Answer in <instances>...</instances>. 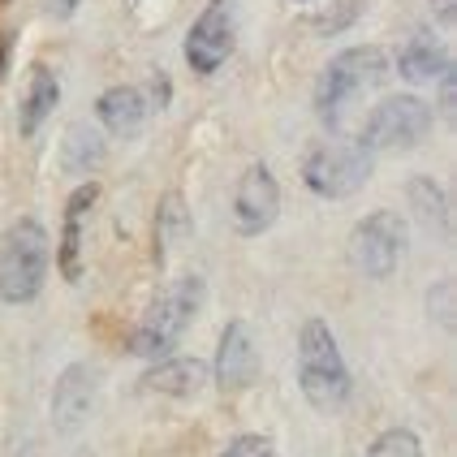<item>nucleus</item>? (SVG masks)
I'll use <instances>...</instances> for the list:
<instances>
[{
  "label": "nucleus",
  "instance_id": "nucleus-25",
  "mask_svg": "<svg viewBox=\"0 0 457 457\" xmlns=\"http://www.w3.org/2000/svg\"><path fill=\"white\" fill-rule=\"evenodd\" d=\"M4 65H9V35L0 39V74H4Z\"/></svg>",
  "mask_w": 457,
  "mask_h": 457
},
{
  "label": "nucleus",
  "instance_id": "nucleus-20",
  "mask_svg": "<svg viewBox=\"0 0 457 457\" xmlns=\"http://www.w3.org/2000/svg\"><path fill=\"white\" fill-rule=\"evenodd\" d=\"M367 457H423V440L414 432H406V428H393V432L371 440Z\"/></svg>",
  "mask_w": 457,
  "mask_h": 457
},
{
  "label": "nucleus",
  "instance_id": "nucleus-21",
  "mask_svg": "<svg viewBox=\"0 0 457 457\" xmlns=\"http://www.w3.org/2000/svg\"><path fill=\"white\" fill-rule=\"evenodd\" d=\"M220 457H280V453H277V445H272V436L251 432V436H237Z\"/></svg>",
  "mask_w": 457,
  "mask_h": 457
},
{
  "label": "nucleus",
  "instance_id": "nucleus-13",
  "mask_svg": "<svg viewBox=\"0 0 457 457\" xmlns=\"http://www.w3.org/2000/svg\"><path fill=\"white\" fill-rule=\"evenodd\" d=\"M207 380H212V371L199 358H164L143 376V388L155 397H195L207 388Z\"/></svg>",
  "mask_w": 457,
  "mask_h": 457
},
{
  "label": "nucleus",
  "instance_id": "nucleus-19",
  "mask_svg": "<svg viewBox=\"0 0 457 457\" xmlns=\"http://www.w3.org/2000/svg\"><path fill=\"white\" fill-rule=\"evenodd\" d=\"M61 155H65V164H70V169H91V164L100 160V134H96V129H87V126L70 129V138H65Z\"/></svg>",
  "mask_w": 457,
  "mask_h": 457
},
{
  "label": "nucleus",
  "instance_id": "nucleus-5",
  "mask_svg": "<svg viewBox=\"0 0 457 457\" xmlns=\"http://www.w3.org/2000/svg\"><path fill=\"white\" fill-rule=\"evenodd\" d=\"M371 178V152L358 138H328L303 155V181L320 199H350Z\"/></svg>",
  "mask_w": 457,
  "mask_h": 457
},
{
  "label": "nucleus",
  "instance_id": "nucleus-18",
  "mask_svg": "<svg viewBox=\"0 0 457 457\" xmlns=\"http://www.w3.org/2000/svg\"><path fill=\"white\" fill-rule=\"evenodd\" d=\"M410 199H414V207H423V216H428V225H432L436 237L449 233V204H445V195L436 190V181H410Z\"/></svg>",
  "mask_w": 457,
  "mask_h": 457
},
{
  "label": "nucleus",
  "instance_id": "nucleus-11",
  "mask_svg": "<svg viewBox=\"0 0 457 457\" xmlns=\"http://www.w3.org/2000/svg\"><path fill=\"white\" fill-rule=\"evenodd\" d=\"M96 393H100V376L91 362H74L61 371V380L52 388V428L61 436H74L96 406Z\"/></svg>",
  "mask_w": 457,
  "mask_h": 457
},
{
  "label": "nucleus",
  "instance_id": "nucleus-15",
  "mask_svg": "<svg viewBox=\"0 0 457 457\" xmlns=\"http://www.w3.org/2000/svg\"><path fill=\"white\" fill-rule=\"evenodd\" d=\"M96 117L108 134H134V129L147 121V96L138 87H108L100 100H96Z\"/></svg>",
  "mask_w": 457,
  "mask_h": 457
},
{
  "label": "nucleus",
  "instance_id": "nucleus-3",
  "mask_svg": "<svg viewBox=\"0 0 457 457\" xmlns=\"http://www.w3.org/2000/svg\"><path fill=\"white\" fill-rule=\"evenodd\" d=\"M199 306H204V277H178L138 320V328L129 337V354L164 358L195 324Z\"/></svg>",
  "mask_w": 457,
  "mask_h": 457
},
{
  "label": "nucleus",
  "instance_id": "nucleus-24",
  "mask_svg": "<svg viewBox=\"0 0 457 457\" xmlns=\"http://www.w3.org/2000/svg\"><path fill=\"white\" fill-rule=\"evenodd\" d=\"M78 4H82V0H48V13L52 18H70Z\"/></svg>",
  "mask_w": 457,
  "mask_h": 457
},
{
  "label": "nucleus",
  "instance_id": "nucleus-10",
  "mask_svg": "<svg viewBox=\"0 0 457 457\" xmlns=\"http://www.w3.org/2000/svg\"><path fill=\"white\" fill-rule=\"evenodd\" d=\"M212 380L220 393H246L259 380V345H254V332L233 320L220 332V345H216V362H212Z\"/></svg>",
  "mask_w": 457,
  "mask_h": 457
},
{
  "label": "nucleus",
  "instance_id": "nucleus-4",
  "mask_svg": "<svg viewBox=\"0 0 457 457\" xmlns=\"http://www.w3.org/2000/svg\"><path fill=\"white\" fill-rule=\"evenodd\" d=\"M48 277V233L39 220H13L0 242V298L13 306L39 298Z\"/></svg>",
  "mask_w": 457,
  "mask_h": 457
},
{
  "label": "nucleus",
  "instance_id": "nucleus-6",
  "mask_svg": "<svg viewBox=\"0 0 457 457\" xmlns=\"http://www.w3.org/2000/svg\"><path fill=\"white\" fill-rule=\"evenodd\" d=\"M432 134V108L419 96H388L384 104H376L362 121L358 143L367 152H410Z\"/></svg>",
  "mask_w": 457,
  "mask_h": 457
},
{
  "label": "nucleus",
  "instance_id": "nucleus-8",
  "mask_svg": "<svg viewBox=\"0 0 457 457\" xmlns=\"http://www.w3.org/2000/svg\"><path fill=\"white\" fill-rule=\"evenodd\" d=\"M237 44V26H233V4L228 0H212L204 13L195 18L190 35H186V65L195 74H216L233 56Z\"/></svg>",
  "mask_w": 457,
  "mask_h": 457
},
{
  "label": "nucleus",
  "instance_id": "nucleus-2",
  "mask_svg": "<svg viewBox=\"0 0 457 457\" xmlns=\"http://www.w3.org/2000/svg\"><path fill=\"white\" fill-rule=\"evenodd\" d=\"M298 388L315 410L337 414V410L350 402V367L341 358V345L324 320H306L298 332Z\"/></svg>",
  "mask_w": 457,
  "mask_h": 457
},
{
  "label": "nucleus",
  "instance_id": "nucleus-27",
  "mask_svg": "<svg viewBox=\"0 0 457 457\" xmlns=\"http://www.w3.org/2000/svg\"><path fill=\"white\" fill-rule=\"evenodd\" d=\"M82 457H87V453H82Z\"/></svg>",
  "mask_w": 457,
  "mask_h": 457
},
{
  "label": "nucleus",
  "instance_id": "nucleus-17",
  "mask_svg": "<svg viewBox=\"0 0 457 457\" xmlns=\"http://www.w3.org/2000/svg\"><path fill=\"white\" fill-rule=\"evenodd\" d=\"M186 237H190V207L178 190H169L155 212V263H169L173 246H181Z\"/></svg>",
  "mask_w": 457,
  "mask_h": 457
},
{
  "label": "nucleus",
  "instance_id": "nucleus-1",
  "mask_svg": "<svg viewBox=\"0 0 457 457\" xmlns=\"http://www.w3.org/2000/svg\"><path fill=\"white\" fill-rule=\"evenodd\" d=\"M384 78H388V56L376 44H362V48L332 56L324 65V74H320V82H315V112H320V121L332 134H341L345 121H350V112L371 91H380Z\"/></svg>",
  "mask_w": 457,
  "mask_h": 457
},
{
  "label": "nucleus",
  "instance_id": "nucleus-16",
  "mask_svg": "<svg viewBox=\"0 0 457 457\" xmlns=\"http://www.w3.org/2000/svg\"><path fill=\"white\" fill-rule=\"evenodd\" d=\"M61 100V87H56V74H52L48 65H39L30 82H26L22 91V108H18V129H22L26 138L30 134H39V126L52 117V108Z\"/></svg>",
  "mask_w": 457,
  "mask_h": 457
},
{
  "label": "nucleus",
  "instance_id": "nucleus-22",
  "mask_svg": "<svg viewBox=\"0 0 457 457\" xmlns=\"http://www.w3.org/2000/svg\"><path fill=\"white\" fill-rule=\"evenodd\" d=\"M449 298H453V285L449 280H440L432 289V315L440 328H453V311H449Z\"/></svg>",
  "mask_w": 457,
  "mask_h": 457
},
{
  "label": "nucleus",
  "instance_id": "nucleus-26",
  "mask_svg": "<svg viewBox=\"0 0 457 457\" xmlns=\"http://www.w3.org/2000/svg\"><path fill=\"white\" fill-rule=\"evenodd\" d=\"M0 4H4V0H0Z\"/></svg>",
  "mask_w": 457,
  "mask_h": 457
},
{
  "label": "nucleus",
  "instance_id": "nucleus-9",
  "mask_svg": "<svg viewBox=\"0 0 457 457\" xmlns=\"http://www.w3.org/2000/svg\"><path fill=\"white\" fill-rule=\"evenodd\" d=\"M280 216V186L272 178L268 164H251L242 178H237V190H233V225L242 237H259L277 225Z\"/></svg>",
  "mask_w": 457,
  "mask_h": 457
},
{
  "label": "nucleus",
  "instance_id": "nucleus-23",
  "mask_svg": "<svg viewBox=\"0 0 457 457\" xmlns=\"http://www.w3.org/2000/svg\"><path fill=\"white\" fill-rule=\"evenodd\" d=\"M432 13H436V22L453 26V18H457V0H432Z\"/></svg>",
  "mask_w": 457,
  "mask_h": 457
},
{
  "label": "nucleus",
  "instance_id": "nucleus-7",
  "mask_svg": "<svg viewBox=\"0 0 457 457\" xmlns=\"http://www.w3.org/2000/svg\"><path fill=\"white\" fill-rule=\"evenodd\" d=\"M406 242H410V228L397 212H371L350 233V263L367 280H384L402 268Z\"/></svg>",
  "mask_w": 457,
  "mask_h": 457
},
{
  "label": "nucleus",
  "instance_id": "nucleus-14",
  "mask_svg": "<svg viewBox=\"0 0 457 457\" xmlns=\"http://www.w3.org/2000/svg\"><path fill=\"white\" fill-rule=\"evenodd\" d=\"M397 70H402V78L406 82H440V78L453 70V61H449V52H445V44L436 39L432 30H419V35H410L406 48H402V56H397Z\"/></svg>",
  "mask_w": 457,
  "mask_h": 457
},
{
  "label": "nucleus",
  "instance_id": "nucleus-12",
  "mask_svg": "<svg viewBox=\"0 0 457 457\" xmlns=\"http://www.w3.org/2000/svg\"><path fill=\"white\" fill-rule=\"evenodd\" d=\"M96 199H100V186L87 181L70 195V207H65V225H61V251H56V263H61V277L78 280L82 277V233H87V216L96 212Z\"/></svg>",
  "mask_w": 457,
  "mask_h": 457
}]
</instances>
